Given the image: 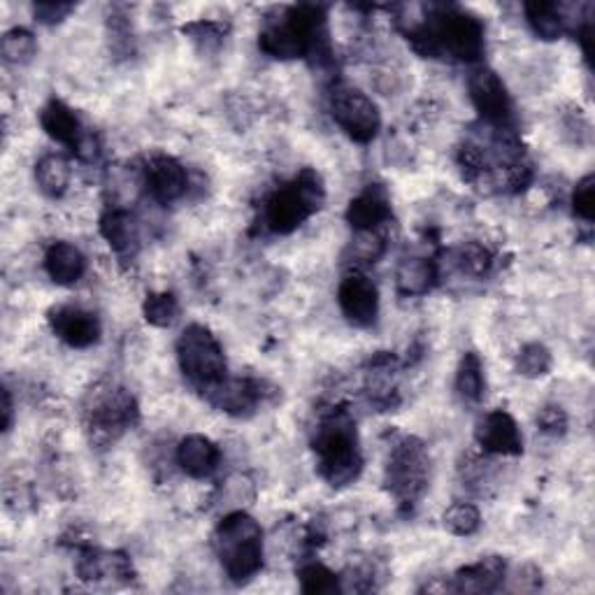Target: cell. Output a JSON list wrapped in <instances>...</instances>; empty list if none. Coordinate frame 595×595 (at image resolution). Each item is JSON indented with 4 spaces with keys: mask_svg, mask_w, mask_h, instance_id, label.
I'll return each mask as SVG.
<instances>
[{
    "mask_svg": "<svg viewBox=\"0 0 595 595\" xmlns=\"http://www.w3.org/2000/svg\"><path fill=\"white\" fill-rule=\"evenodd\" d=\"M314 452H317L319 474L330 486H346L360 474L363 458L356 426L344 412H333L319 423L314 435Z\"/></svg>",
    "mask_w": 595,
    "mask_h": 595,
    "instance_id": "cell-1",
    "label": "cell"
},
{
    "mask_svg": "<svg viewBox=\"0 0 595 595\" xmlns=\"http://www.w3.org/2000/svg\"><path fill=\"white\" fill-rule=\"evenodd\" d=\"M214 549L230 582L244 584L263 568V531L244 511L228 515L214 533Z\"/></svg>",
    "mask_w": 595,
    "mask_h": 595,
    "instance_id": "cell-2",
    "label": "cell"
},
{
    "mask_svg": "<svg viewBox=\"0 0 595 595\" xmlns=\"http://www.w3.org/2000/svg\"><path fill=\"white\" fill-rule=\"evenodd\" d=\"M324 198L321 177L314 170H303L268 198L266 226L277 236H289L321 207Z\"/></svg>",
    "mask_w": 595,
    "mask_h": 595,
    "instance_id": "cell-3",
    "label": "cell"
},
{
    "mask_svg": "<svg viewBox=\"0 0 595 595\" xmlns=\"http://www.w3.org/2000/svg\"><path fill=\"white\" fill-rule=\"evenodd\" d=\"M177 360L187 379L205 391L226 379V356L221 344L201 324H191L179 336Z\"/></svg>",
    "mask_w": 595,
    "mask_h": 595,
    "instance_id": "cell-4",
    "label": "cell"
},
{
    "mask_svg": "<svg viewBox=\"0 0 595 595\" xmlns=\"http://www.w3.org/2000/svg\"><path fill=\"white\" fill-rule=\"evenodd\" d=\"M428 472H431V458H428L423 442L417 438H403L389 456L387 486L395 501L412 505L423 495Z\"/></svg>",
    "mask_w": 595,
    "mask_h": 595,
    "instance_id": "cell-5",
    "label": "cell"
},
{
    "mask_svg": "<svg viewBox=\"0 0 595 595\" xmlns=\"http://www.w3.org/2000/svg\"><path fill=\"white\" fill-rule=\"evenodd\" d=\"M330 114L336 124L354 142L368 144L377 138L382 128V114H379L372 98L352 87H340L330 96Z\"/></svg>",
    "mask_w": 595,
    "mask_h": 595,
    "instance_id": "cell-6",
    "label": "cell"
},
{
    "mask_svg": "<svg viewBox=\"0 0 595 595\" xmlns=\"http://www.w3.org/2000/svg\"><path fill=\"white\" fill-rule=\"evenodd\" d=\"M138 419L136 398L126 389H105L93 395L89 407V421L96 433L114 438Z\"/></svg>",
    "mask_w": 595,
    "mask_h": 595,
    "instance_id": "cell-7",
    "label": "cell"
},
{
    "mask_svg": "<svg viewBox=\"0 0 595 595\" xmlns=\"http://www.w3.org/2000/svg\"><path fill=\"white\" fill-rule=\"evenodd\" d=\"M470 101L482 119L493 128H507L511 122V98L503 79L489 68H479L468 81Z\"/></svg>",
    "mask_w": 595,
    "mask_h": 595,
    "instance_id": "cell-8",
    "label": "cell"
},
{
    "mask_svg": "<svg viewBox=\"0 0 595 595\" xmlns=\"http://www.w3.org/2000/svg\"><path fill=\"white\" fill-rule=\"evenodd\" d=\"M338 303L346 321L358 328H368L377 321L379 291L372 279L363 273H352L342 279L338 289Z\"/></svg>",
    "mask_w": 595,
    "mask_h": 595,
    "instance_id": "cell-9",
    "label": "cell"
},
{
    "mask_svg": "<svg viewBox=\"0 0 595 595\" xmlns=\"http://www.w3.org/2000/svg\"><path fill=\"white\" fill-rule=\"evenodd\" d=\"M477 444L493 456H519L523 452V438L515 417L503 409H493L477 423Z\"/></svg>",
    "mask_w": 595,
    "mask_h": 595,
    "instance_id": "cell-10",
    "label": "cell"
},
{
    "mask_svg": "<svg viewBox=\"0 0 595 595\" xmlns=\"http://www.w3.org/2000/svg\"><path fill=\"white\" fill-rule=\"evenodd\" d=\"M49 326L59 340L75 350H87L101 340V321L93 312L79 305H61L49 312Z\"/></svg>",
    "mask_w": 595,
    "mask_h": 595,
    "instance_id": "cell-11",
    "label": "cell"
},
{
    "mask_svg": "<svg viewBox=\"0 0 595 595\" xmlns=\"http://www.w3.org/2000/svg\"><path fill=\"white\" fill-rule=\"evenodd\" d=\"M144 185L156 203L170 205L187 193L189 175L173 156H154L144 168Z\"/></svg>",
    "mask_w": 595,
    "mask_h": 595,
    "instance_id": "cell-12",
    "label": "cell"
},
{
    "mask_svg": "<svg viewBox=\"0 0 595 595\" xmlns=\"http://www.w3.org/2000/svg\"><path fill=\"white\" fill-rule=\"evenodd\" d=\"M391 217V203L389 195L382 187L370 185L366 191H360L354 201L346 207V221L356 228L358 233L366 230H377L382 224H387Z\"/></svg>",
    "mask_w": 595,
    "mask_h": 595,
    "instance_id": "cell-13",
    "label": "cell"
},
{
    "mask_svg": "<svg viewBox=\"0 0 595 595\" xmlns=\"http://www.w3.org/2000/svg\"><path fill=\"white\" fill-rule=\"evenodd\" d=\"M79 580L98 584V582H128L134 577V568L126 554L119 552H87L77 564Z\"/></svg>",
    "mask_w": 595,
    "mask_h": 595,
    "instance_id": "cell-14",
    "label": "cell"
},
{
    "mask_svg": "<svg viewBox=\"0 0 595 595\" xmlns=\"http://www.w3.org/2000/svg\"><path fill=\"white\" fill-rule=\"evenodd\" d=\"M177 466L193 479H205L219 466V446L205 435H187L177 446Z\"/></svg>",
    "mask_w": 595,
    "mask_h": 595,
    "instance_id": "cell-15",
    "label": "cell"
},
{
    "mask_svg": "<svg viewBox=\"0 0 595 595\" xmlns=\"http://www.w3.org/2000/svg\"><path fill=\"white\" fill-rule=\"evenodd\" d=\"M207 393L214 405L221 407L233 417L250 415L263 395L258 384L250 382V379H224V382H219L217 387L207 389Z\"/></svg>",
    "mask_w": 595,
    "mask_h": 595,
    "instance_id": "cell-16",
    "label": "cell"
},
{
    "mask_svg": "<svg viewBox=\"0 0 595 595\" xmlns=\"http://www.w3.org/2000/svg\"><path fill=\"white\" fill-rule=\"evenodd\" d=\"M505 582V564L498 556H486L477 560L474 566H468L456 572L454 591L456 593H493Z\"/></svg>",
    "mask_w": 595,
    "mask_h": 595,
    "instance_id": "cell-17",
    "label": "cell"
},
{
    "mask_svg": "<svg viewBox=\"0 0 595 595\" xmlns=\"http://www.w3.org/2000/svg\"><path fill=\"white\" fill-rule=\"evenodd\" d=\"M45 270L52 282L61 287L77 284L87 273V258L79 252V246L71 242H56L45 254Z\"/></svg>",
    "mask_w": 595,
    "mask_h": 595,
    "instance_id": "cell-18",
    "label": "cell"
},
{
    "mask_svg": "<svg viewBox=\"0 0 595 595\" xmlns=\"http://www.w3.org/2000/svg\"><path fill=\"white\" fill-rule=\"evenodd\" d=\"M40 124L49 138L71 147L73 152L81 147V142H85V134H81V124L77 119V114L73 112V107H68L61 101H49L42 107Z\"/></svg>",
    "mask_w": 595,
    "mask_h": 595,
    "instance_id": "cell-19",
    "label": "cell"
},
{
    "mask_svg": "<svg viewBox=\"0 0 595 595\" xmlns=\"http://www.w3.org/2000/svg\"><path fill=\"white\" fill-rule=\"evenodd\" d=\"M101 236L124 258H134L140 250V230L136 219L124 210H110L101 219Z\"/></svg>",
    "mask_w": 595,
    "mask_h": 595,
    "instance_id": "cell-20",
    "label": "cell"
},
{
    "mask_svg": "<svg viewBox=\"0 0 595 595\" xmlns=\"http://www.w3.org/2000/svg\"><path fill=\"white\" fill-rule=\"evenodd\" d=\"M438 282V268L428 258H405L395 270V287L403 295H426Z\"/></svg>",
    "mask_w": 595,
    "mask_h": 595,
    "instance_id": "cell-21",
    "label": "cell"
},
{
    "mask_svg": "<svg viewBox=\"0 0 595 595\" xmlns=\"http://www.w3.org/2000/svg\"><path fill=\"white\" fill-rule=\"evenodd\" d=\"M36 181L45 195L61 198L71 185V163L61 154H47L36 165Z\"/></svg>",
    "mask_w": 595,
    "mask_h": 595,
    "instance_id": "cell-22",
    "label": "cell"
},
{
    "mask_svg": "<svg viewBox=\"0 0 595 595\" xmlns=\"http://www.w3.org/2000/svg\"><path fill=\"white\" fill-rule=\"evenodd\" d=\"M486 389L484 379V366L482 358L474 352H468L460 358L458 370H456V393L463 403H479Z\"/></svg>",
    "mask_w": 595,
    "mask_h": 595,
    "instance_id": "cell-23",
    "label": "cell"
},
{
    "mask_svg": "<svg viewBox=\"0 0 595 595\" xmlns=\"http://www.w3.org/2000/svg\"><path fill=\"white\" fill-rule=\"evenodd\" d=\"M526 20L542 40H556L566 28L564 8L554 3H526Z\"/></svg>",
    "mask_w": 595,
    "mask_h": 595,
    "instance_id": "cell-24",
    "label": "cell"
},
{
    "mask_svg": "<svg viewBox=\"0 0 595 595\" xmlns=\"http://www.w3.org/2000/svg\"><path fill=\"white\" fill-rule=\"evenodd\" d=\"M303 593L309 595H338L342 593V582L336 572H330L321 564H307L298 572Z\"/></svg>",
    "mask_w": 595,
    "mask_h": 595,
    "instance_id": "cell-25",
    "label": "cell"
},
{
    "mask_svg": "<svg viewBox=\"0 0 595 595\" xmlns=\"http://www.w3.org/2000/svg\"><path fill=\"white\" fill-rule=\"evenodd\" d=\"M0 52L3 59L12 65H26L38 54V42L33 38V33L26 28H12L3 36L0 42Z\"/></svg>",
    "mask_w": 595,
    "mask_h": 595,
    "instance_id": "cell-26",
    "label": "cell"
},
{
    "mask_svg": "<svg viewBox=\"0 0 595 595\" xmlns=\"http://www.w3.org/2000/svg\"><path fill=\"white\" fill-rule=\"evenodd\" d=\"M442 523L452 535L470 537L479 531V526H482V515H479V509L470 503H456L444 511Z\"/></svg>",
    "mask_w": 595,
    "mask_h": 595,
    "instance_id": "cell-27",
    "label": "cell"
},
{
    "mask_svg": "<svg viewBox=\"0 0 595 595\" xmlns=\"http://www.w3.org/2000/svg\"><path fill=\"white\" fill-rule=\"evenodd\" d=\"M454 263L458 266V270L463 275H470V277H482L491 270L493 266V256L491 252L486 250L484 244L479 242H466L460 244L456 254H454Z\"/></svg>",
    "mask_w": 595,
    "mask_h": 595,
    "instance_id": "cell-28",
    "label": "cell"
},
{
    "mask_svg": "<svg viewBox=\"0 0 595 595\" xmlns=\"http://www.w3.org/2000/svg\"><path fill=\"white\" fill-rule=\"evenodd\" d=\"M142 312H144V319L156 326V328H168L175 324L177 314H179V305H177V298L173 293H152L147 295V301L142 305Z\"/></svg>",
    "mask_w": 595,
    "mask_h": 595,
    "instance_id": "cell-29",
    "label": "cell"
},
{
    "mask_svg": "<svg viewBox=\"0 0 595 595\" xmlns=\"http://www.w3.org/2000/svg\"><path fill=\"white\" fill-rule=\"evenodd\" d=\"M552 366H554L552 352L547 350V346L537 344V342L526 344L523 350L519 352V356H517V370H519V375L531 377V379L549 375Z\"/></svg>",
    "mask_w": 595,
    "mask_h": 595,
    "instance_id": "cell-30",
    "label": "cell"
},
{
    "mask_svg": "<svg viewBox=\"0 0 595 595\" xmlns=\"http://www.w3.org/2000/svg\"><path fill=\"white\" fill-rule=\"evenodd\" d=\"M572 210L580 219L593 221L595 217V179L593 175H586L580 185H577L572 193Z\"/></svg>",
    "mask_w": 595,
    "mask_h": 595,
    "instance_id": "cell-31",
    "label": "cell"
},
{
    "mask_svg": "<svg viewBox=\"0 0 595 595\" xmlns=\"http://www.w3.org/2000/svg\"><path fill=\"white\" fill-rule=\"evenodd\" d=\"M352 254L360 263H375L379 256L384 254V238L379 236L377 230L358 233V238L352 244Z\"/></svg>",
    "mask_w": 595,
    "mask_h": 595,
    "instance_id": "cell-32",
    "label": "cell"
},
{
    "mask_svg": "<svg viewBox=\"0 0 595 595\" xmlns=\"http://www.w3.org/2000/svg\"><path fill=\"white\" fill-rule=\"evenodd\" d=\"M537 426L547 435H564L568 431V415L560 407L549 405L537 415Z\"/></svg>",
    "mask_w": 595,
    "mask_h": 595,
    "instance_id": "cell-33",
    "label": "cell"
},
{
    "mask_svg": "<svg viewBox=\"0 0 595 595\" xmlns=\"http://www.w3.org/2000/svg\"><path fill=\"white\" fill-rule=\"evenodd\" d=\"M73 10H75L73 3H59V0L54 3V0H47V3H38L36 8H33V14H36V20L40 24L52 26V24L63 22Z\"/></svg>",
    "mask_w": 595,
    "mask_h": 595,
    "instance_id": "cell-34",
    "label": "cell"
},
{
    "mask_svg": "<svg viewBox=\"0 0 595 595\" xmlns=\"http://www.w3.org/2000/svg\"><path fill=\"white\" fill-rule=\"evenodd\" d=\"M12 417H14V412H12L10 391L3 389V431H5V433L12 428Z\"/></svg>",
    "mask_w": 595,
    "mask_h": 595,
    "instance_id": "cell-35",
    "label": "cell"
}]
</instances>
